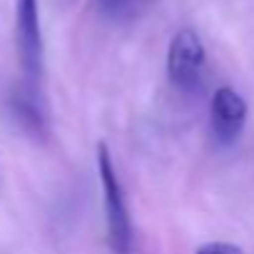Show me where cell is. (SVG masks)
I'll return each instance as SVG.
<instances>
[{
  "label": "cell",
  "instance_id": "obj_1",
  "mask_svg": "<svg viewBox=\"0 0 254 254\" xmlns=\"http://www.w3.org/2000/svg\"><path fill=\"white\" fill-rule=\"evenodd\" d=\"M97 175L105 194V217H107V239L115 254L132 252V219L127 209V199L122 192V182L112 165L110 150L105 142L97 145Z\"/></svg>",
  "mask_w": 254,
  "mask_h": 254
},
{
  "label": "cell",
  "instance_id": "obj_2",
  "mask_svg": "<svg viewBox=\"0 0 254 254\" xmlns=\"http://www.w3.org/2000/svg\"><path fill=\"white\" fill-rule=\"evenodd\" d=\"M202 72H204V45L199 35L190 28L175 33L167 50L170 82L182 92H192L202 85Z\"/></svg>",
  "mask_w": 254,
  "mask_h": 254
},
{
  "label": "cell",
  "instance_id": "obj_3",
  "mask_svg": "<svg viewBox=\"0 0 254 254\" xmlns=\"http://www.w3.org/2000/svg\"><path fill=\"white\" fill-rule=\"evenodd\" d=\"M15 43L23 72L28 82L40 80L43 75V30H40V8L38 0H18L15 3Z\"/></svg>",
  "mask_w": 254,
  "mask_h": 254
},
{
  "label": "cell",
  "instance_id": "obj_4",
  "mask_svg": "<svg viewBox=\"0 0 254 254\" xmlns=\"http://www.w3.org/2000/svg\"><path fill=\"white\" fill-rule=\"evenodd\" d=\"M247 122V102L232 87H219L209 102V125L219 145H232Z\"/></svg>",
  "mask_w": 254,
  "mask_h": 254
},
{
  "label": "cell",
  "instance_id": "obj_5",
  "mask_svg": "<svg viewBox=\"0 0 254 254\" xmlns=\"http://www.w3.org/2000/svg\"><path fill=\"white\" fill-rule=\"evenodd\" d=\"M8 112L13 115V120L20 125V130L28 132L35 140H45L50 135V117H48V107L35 87V82H23L18 87L10 90L8 95Z\"/></svg>",
  "mask_w": 254,
  "mask_h": 254
},
{
  "label": "cell",
  "instance_id": "obj_6",
  "mask_svg": "<svg viewBox=\"0 0 254 254\" xmlns=\"http://www.w3.org/2000/svg\"><path fill=\"white\" fill-rule=\"evenodd\" d=\"M140 3H142V0H95L97 10L105 18H112V20H122L127 15H132Z\"/></svg>",
  "mask_w": 254,
  "mask_h": 254
},
{
  "label": "cell",
  "instance_id": "obj_7",
  "mask_svg": "<svg viewBox=\"0 0 254 254\" xmlns=\"http://www.w3.org/2000/svg\"><path fill=\"white\" fill-rule=\"evenodd\" d=\"M197 254H244V252L229 242H209V244H202Z\"/></svg>",
  "mask_w": 254,
  "mask_h": 254
}]
</instances>
